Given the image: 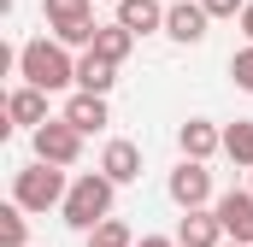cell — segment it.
Segmentation results:
<instances>
[{"label": "cell", "mask_w": 253, "mask_h": 247, "mask_svg": "<svg viewBox=\"0 0 253 247\" xmlns=\"http://www.w3.org/2000/svg\"><path fill=\"white\" fill-rule=\"evenodd\" d=\"M112 6H124V0H112Z\"/></svg>", "instance_id": "cb8c5ba5"}, {"label": "cell", "mask_w": 253, "mask_h": 247, "mask_svg": "<svg viewBox=\"0 0 253 247\" xmlns=\"http://www.w3.org/2000/svg\"><path fill=\"white\" fill-rule=\"evenodd\" d=\"M12 65H18V77H24L30 88H42V94H53V88H71V82H77V59L65 53L59 41H47V36L24 41V47L12 53Z\"/></svg>", "instance_id": "6da1fadb"}, {"label": "cell", "mask_w": 253, "mask_h": 247, "mask_svg": "<svg viewBox=\"0 0 253 247\" xmlns=\"http://www.w3.org/2000/svg\"><path fill=\"white\" fill-rule=\"evenodd\" d=\"M6 124H30V135H36L42 124H53V118H47V94L30 88V82H18V88L6 94Z\"/></svg>", "instance_id": "30bf717a"}, {"label": "cell", "mask_w": 253, "mask_h": 247, "mask_svg": "<svg viewBox=\"0 0 253 247\" xmlns=\"http://www.w3.org/2000/svg\"><path fill=\"white\" fill-rule=\"evenodd\" d=\"M59 118L71 124V129H83V135H94V129H106V124H112V112H106V94H71Z\"/></svg>", "instance_id": "7c38bea8"}, {"label": "cell", "mask_w": 253, "mask_h": 247, "mask_svg": "<svg viewBox=\"0 0 253 247\" xmlns=\"http://www.w3.org/2000/svg\"><path fill=\"white\" fill-rule=\"evenodd\" d=\"M206 6V18H242L248 12V0H200Z\"/></svg>", "instance_id": "44dd1931"}, {"label": "cell", "mask_w": 253, "mask_h": 247, "mask_svg": "<svg viewBox=\"0 0 253 247\" xmlns=\"http://www.w3.org/2000/svg\"><path fill=\"white\" fill-rule=\"evenodd\" d=\"M65 194H71V183H65L59 165H24L18 177H12V206H24V212H47V206H65Z\"/></svg>", "instance_id": "3957f363"}, {"label": "cell", "mask_w": 253, "mask_h": 247, "mask_svg": "<svg viewBox=\"0 0 253 247\" xmlns=\"http://www.w3.org/2000/svg\"><path fill=\"white\" fill-rule=\"evenodd\" d=\"M118 82V65H106L100 53H83L77 59V94H106Z\"/></svg>", "instance_id": "9a60e30c"}, {"label": "cell", "mask_w": 253, "mask_h": 247, "mask_svg": "<svg viewBox=\"0 0 253 247\" xmlns=\"http://www.w3.org/2000/svg\"><path fill=\"white\" fill-rule=\"evenodd\" d=\"M112 194H118V183H112V177H100V171H83V177L71 183V194H65L59 218L71 224V230L94 236V230L112 218Z\"/></svg>", "instance_id": "7a4b0ae2"}, {"label": "cell", "mask_w": 253, "mask_h": 247, "mask_svg": "<svg viewBox=\"0 0 253 247\" xmlns=\"http://www.w3.org/2000/svg\"><path fill=\"white\" fill-rule=\"evenodd\" d=\"M177 247H224V224H218V212H183V224H177Z\"/></svg>", "instance_id": "4fadbf2b"}, {"label": "cell", "mask_w": 253, "mask_h": 247, "mask_svg": "<svg viewBox=\"0 0 253 247\" xmlns=\"http://www.w3.org/2000/svg\"><path fill=\"white\" fill-rule=\"evenodd\" d=\"M224 247H236V242H224Z\"/></svg>", "instance_id": "d4e9b609"}, {"label": "cell", "mask_w": 253, "mask_h": 247, "mask_svg": "<svg viewBox=\"0 0 253 247\" xmlns=\"http://www.w3.org/2000/svg\"><path fill=\"white\" fill-rule=\"evenodd\" d=\"M118 24H124L129 36H153V30H165V6L159 0H124L118 6Z\"/></svg>", "instance_id": "5bb4252c"}, {"label": "cell", "mask_w": 253, "mask_h": 247, "mask_svg": "<svg viewBox=\"0 0 253 247\" xmlns=\"http://www.w3.org/2000/svg\"><path fill=\"white\" fill-rule=\"evenodd\" d=\"M206 6L200 0H177V6H165V36L171 41H183V47H194V41H206Z\"/></svg>", "instance_id": "ba28073f"}, {"label": "cell", "mask_w": 253, "mask_h": 247, "mask_svg": "<svg viewBox=\"0 0 253 247\" xmlns=\"http://www.w3.org/2000/svg\"><path fill=\"white\" fill-rule=\"evenodd\" d=\"M230 77H236V88H248V94H253V47H236V59H230Z\"/></svg>", "instance_id": "ffe728a7"}, {"label": "cell", "mask_w": 253, "mask_h": 247, "mask_svg": "<svg viewBox=\"0 0 253 247\" xmlns=\"http://www.w3.org/2000/svg\"><path fill=\"white\" fill-rule=\"evenodd\" d=\"M212 212H218V224H224V242L253 247V188H230V194H218Z\"/></svg>", "instance_id": "8992f818"}, {"label": "cell", "mask_w": 253, "mask_h": 247, "mask_svg": "<svg viewBox=\"0 0 253 247\" xmlns=\"http://www.w3.org/2000/svg\"><path fill=\"white\" fill-rule=\"evenodd\" d=\"M0 247H30V212L24 206H6L0 212Z\"/></svg>", "instance_id": "ac0fdd59"}, {"label": "cell", "mask_w": 253, "mask_h": 247, "mask_svg": "<svg viewBox=\"0 0 253 247\" xmlns=\"http://www.w3.org/2000/svg\"><path fill=\"white\" fill-rule=\"evenodd\" d=\"M177 147H183V159H194V165H206L212 153H224V129L206 118H189L183 129H177Z\"/></svg>", "instance_id": "9c48e42d"}, {"label": "cell", "mask_w": 253, "mask_h": 247, "mask_svg": "<svg viewBox=\"0 0 253 247\" xmlns=\"http://www.w3.org/2000/svg\"><path fill=\"white\" fill-rule=\"evenodd\" d=\"M242 36H248V47H253V0H248V12H242Z\"/></svg>", "instance_id": "603a6c76"}, {"label": "cell", "mask_w": 253, "mask_h": 247, "mask_svg": "<svg viewBox=\"0 0 253 247\" xmlns=\"http://www.w3.org/2000/svg\"><path fill=\"white\" fill-rule=\"evenodd\" d=\"M129 47H135V36H129L124 24H100V36H94V47H88V53H100L106 65H124Z\"/></svg>", "instance_id": "2e32d148"}, {"label": "cell", "mask_w": 253, "mask_h": 247, "mask_svg": "<svg viewBox=\"0 0 253 247\" xmlns=\"http://www.w3.org/2000/svg\"><path fill=\"white\" fill-rule=\"evenodd\" d=\"M42 18H47L59 47H94V36H100L94 0H42Z\"/></svg>", "instance_id": "277c9868"}, {"label": "cell", "mask_w": 253, "mask_h": 247, "mask_svg": "<svg viewBox=\"0 0 253 247\" xmlns=\"http://www.w3.org/2000/svg\"><path fill=\"white\" fill-rule=\"evenodd\" d=\"M88 247H135V236H129V224H124V218H106V224L88 236Z\"/></svg>", "instance_id": "d6986e66"}, {"label": "cell", "mask_w": 253, "mask_h": 247, "mask_svg": "<svg viewBox=\"0 0 253 247\" xmlns=\"http://www.w3.org/2000/svg\"><path fill=\"white\" fill-rule=\"evenodd\" d=\"M224 153H230L242 171H253V124L248 118H236L230 129H224Z\"/></svg>", "instance_id": "e0dca14e"}, {"label": "cell", "mask_w": 253, "mask_h": 247, "mask_svg": "<svg viewBox=\"0 0 253 247\" xmlns=\"http://www.w3.org/2000/svg\"><path fill=\"white\" fill-rule=\"evenodd\" d=\"M135 247H177V242H171V236H141Z\"/></svg>", "instance_id": "7402d4cb"}, {"label": "cell", "mask_w": 253, "mask_h": 247, "mask_svg": "<svg viewBox=\"0 0 253 247\" xmlns=\"http://www.w3.org/2000/svg\"><path fill=\"white\" fill-rule=\"evenodd\" d=\"M100 177H112V183H135V177H141V147L124 141V135H112L106 153H100Z\"/></svg>", "instance_id": "8fae6325"}, {"label": "cell", "mask_w": 253, "mask_h": 247, "mask_svg": "<svg viewBox=\"0 0 253 247\" xmlns=\"http://www.w3.org/2000/svg\"><path fill=\"white\" fill-rule=\"evenodd\" d=\"M165 194H171L183 212H206V200H212V171H206V165H194V159H183V165L171 171Z\"/></svg>", "instance_id": "52a82bcc"}, {"label": "cell", "mask_w": 253, "mask_h": 247, "mask_svg": "<svg viewBox=\"0 0 253 247\" xmlns=\"http://www.w3.org/2000/svg\"><path fill=\"white\" fill-rule=\"evenodd\" d=\"M36 159H42V165H59V171H71V165L83 159V129H71L65 118L42 124V129H36Z\"/></svg>", "instance_id": "5b68a950"}, {"label": "cell", "mask_w": 253, "mask_h": 247, "mask_svg": "<svg viewBox=\"0 0 253 247\" xmlns=\"http://www.w3.org/2000/svg\"><path fill=\"white\" fill-rule=\"evenodd\" d=\"M171 6H177V0H171Z\"/></svg>", "instance_id": "484cf974"}]
</instances>
